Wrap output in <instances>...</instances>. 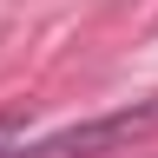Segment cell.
<instances>
[{"label": "cell", "mask_w": 158, "mask_h": 158, "mask_svg": "<svg viewBox=\"0 0 158 158\" xmlns=\"http://www.w3.org/2000/svg\"><path fill=\"white\" fill-rule=\"evenodd\" d=\"M152 125H158V99L152 106H132V112H106V118H86V125H66V132L40 138V145H20L7 158H99L112 145H132V138L152 132Z\"/></svg>", "instance_id": "cell-1"}]
</instances>
